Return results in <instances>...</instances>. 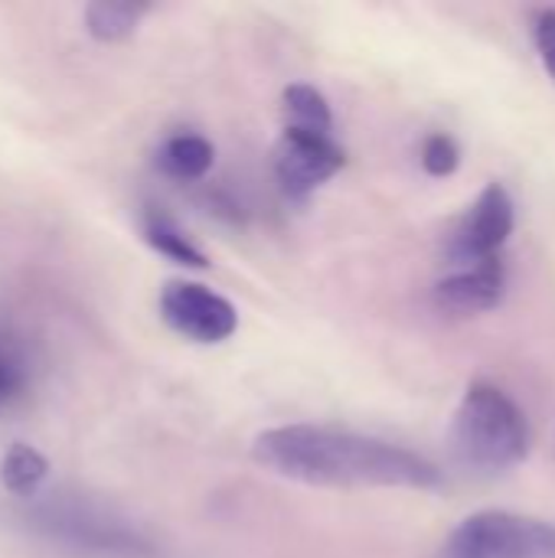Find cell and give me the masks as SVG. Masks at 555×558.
<instances>
[{"mask_svg":"<svg viewBox=\"0 0 555 558\" xmlns=\"http://www.w3.org/2000/svg\"><path fill=\"white\" fill-rule=\"evenodd\" d=\"M258 468L311 487L438 490L442 471L419 451L334 425H281L255 438Z\"/></svg>","mask_w":555,"mask_h":558,"instance_id":"obj_1","label":"cell"},{"mask_svg":"<svg viewBox=\"0 0 555 558\" xmlns=\"http://www.w3.org/2000/svg\"><path fill=\"white\" fill-rule=\"evenodd\" d=\"M451 454L471 474H507L530 454L523 409L494 383H471L451 418Z\"/></svg>","mask_w":555,"mask_h":558,"instance_id":"obj_2","label":"cell"},{"mask_svg":"<svg viewBox=\"0 0 555 558\" xmlns=\"http://www.w3.org/2000/svg\"><path fill=\"white\" fill-rule=\"evenodd\" d=\"M29 526L56 546L92 558H154L157 546L124 517L82 497H46L26 513Z\"/></svg>","mask_w":555,"mask_h":558,"instance_id":"obj_3","label":"cell"},{"mask_svg":"<svg viewBox=\"0 0 555 558\" xmlns=\"http://www.w3.org/2000/svg\"><path fill=\"white\" fill-rule=\"evenodd\" d=\"M438 558H555V523L510 510H481L448 533Z\"/></svg>","mask_w":555,"mask_h":558,"instance_id":"obj_4","label":"cell"},{"mask_svg":"<svg viewBox=\"0 0 555 558\" xmlns=\"http://www.w3.org/2000/svg\"><path fill=\"white\" fill-rule=\"evenodd\" d=\"M343 167H347V150L334 141V131L285 124L275 144V177L291 199H307Z\"/></svg>","mask_w":555,"mask_h":558,"instance_id":"obj_5","label":"cell"},{"mask_svg":"<svg viewBox=\"0 0 555 558\" xmlns=\"http://www.w3.org/2000/svg\"><path fill=\"white\" fill-rule=\"evenodd\" d=\"M164 324L190 343L216 347L239 330L236 307L200 281H170L160 291Z\"/></svg>","mask_w":555,"mask_h":558,"instance_id":"obj_6","label":"cell"},{"mask_svg":"<svg viewBox=\"0 0 555 558\" xmlns=\"http://www.w3.org/2000/svg\"><path fill=\"white\" fill-rule=\"evenodd\" d=\"M514 199L507 193L504 183H487L481 190V196L474 199V206L468 209V216L461 219V226L451 232L448 239V262L458 268H471L491 258H500V248L507 245V239L514 235Z\"/></svg>","mask_w":555,"mask_h":558,"instance_id":"obj_7","label":"cell"},{"mask_svg":"<svg viewBox=\"0 0 555 558\" xmlns=\"http://www.w3.org/2000/svg\"><path fill=\"white\" fill-rule=\"evenodd\" d=\"M507 294V265L504 258H491L471 268H458L435 284V304L448 314H487Z\"/></svg>","mask_w":555,"mask_h":558,"instance_id":"obj_8","label":"cell"},{"mask_svg":"<svg viewBox=\"0 0 555 558\" xmlns=\"http://www.w3.org/2000/svg\"><path fill=\"white\" fill-rule=\"evenodd\" d=\"M141 232H144V242L157 252V255H164V258H170L173 265H183V268H196V271H203V268H209V262H206V255H203V248L177 226V219L173 216H167L164 209H154V206H147L144 209V216H141Z\"/></svg>","mask_w":555,"mask_h":558,"instance_id":"obj_9","label":"cell"},{"mask_svg":"<svg viewBox=\"0 0 555 558\" xmlns=\"http://www.w3.org/2000/svg\"><path fill=\"white\" fill-rule=\"evenodd\" d=\"M216 147L203 134H173L157 150V170L170 180H203L213 170Z\"/></svg>","mask_w":555,"mask_h":558,"instance_id":"obj_10","label":"cell"},{"mask_svg":"<svg viewBox=\"0 0 555 558\" xmlns=\"http://www.w3.org/2000/svg\"><path fill=\"white\" fill-rule=\"evenodd\" d=\"M46 477H49V461L33 445H20V441L10 445V451L0 461V484L7 494L20 500H33L39 497Z\"/></svg>","mask_w":555,"mask_h":558,"instance_id":"obj_11","label":"cell"},{"mask_svg":"<svg viewBox=\"0 0 555 558\" xmlns=\"http://www.w3.org/2000/svg\"><path fill=\"white\" fill-rule=\"evenodd\" d=\"M150 13L147 3H118V0H95L85 7V29L98 43H121L134 36L141 20Z\"/></svg>","mask_w":555,"mask_h":558,"instance_id":"obj_12","label":"cell"},{"mask_svg":"<svg viewBox=\"0 0 555 558\" xmlns=\"http://www.w3.org/2000/svg\"><path fill=\"white\" fill-rule=\"evenodd\" d=\"M281 101H285L288 124L311 128V131H334V111H330L327 98L314 85L294 82V85L285 88Z\"/></svg>","mask_w":555,"mask_h":558,"instance_id":"obj_13","label":"cell"},{"mask_svg":"<svg viewBox=\"0 0 555 558\" xmlns=\"http://www.w3.org/2000/svg\"><path fill=\"white\" fill-rule=\"evenodd\" d=\"M422 167L429 177H451L461 167V147L451 134H429L422 144Z\"/></svg>","mask_w":555,"mask_h":558,"instance_id":"obj_14","label":"cell"},{"mask_svg":"<svg viewBox=\"0 0 555 558\" xmlns=\"http://www.w3.org/2000/svg\"><path fill=\"white\" fill-rule=\"evenodd\" d=\"M533 39H536V49H540V59L546 65V75L553 78L555 85V10L546 7L533 16Z\"/></svg>","mask_w":555,"mask_h":558,"instance_id":"obj_15","label":"cell"}]
</instances>
